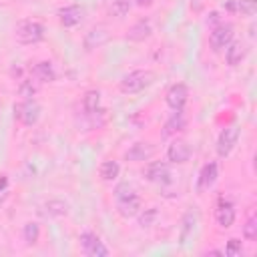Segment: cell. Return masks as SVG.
<instances>
[{"label":"cell","instance_id":"1","mask_svg":"<svg viewBox=\"0 0 257 257\" xmlns=\"http://www.w3.org/2000/svg\"><path fill=\"white\" fill-rule=\"evenodd\" d=\"M114 201H116V213L124 219L137 217L143 209V199L135 193V189L128 183H120L114 191Z\"/></svg>","mask_w":257,"mask_h":257},{"label":"cell","instance_id":"2","mask_svg":"<svg viewBox=\"0 0 257 257\" xmlns=\"http://www.w3.org/2000/svg\"><path fill=\"white\" fill-rule=\"evenodd\" d=\"M153 82H155V72L153 70H133L126 76H122L118 86L124 94H137V92L145 90L147 86H151Z\"/></svg>","mask_w":257,"mask_h":257},{"label":"cell","instance_id":"3","mask_svg":"<svg viewBox=\"0 0 257 257\" xmlns=\"http://www.w3.org/2000/svg\"><path fill=\"white\" fill-rule=\"evenodd\" d=\"M14 38L20 44H36L44 38V24L36 20H20L14 28Z\"/></svg>","mask_w":257,"mask_h":257},{"label":"cell","instance_id":"4","mask_svg":"<svg viewBox=\"0 0 257 257\" xmlns=\"http://www.w3.org/2000/svg\"><path fill=\"white\" fill-rule=\"evenodd\" d=\"M40 112H42V106H40L34 98H24L22 102L14 104V116H16V120H20L24 126L36 124L38 118H40Z\"/></svg>","mask_w":257,"mask_h":257},{"label":"cell","instance_id":"5","mask_svg":"<svg viewBox=\"0 0 257 257\" xmlns=\"http://www.w3.org/2000/svg\"><path fill=\"white\" fill-rule=\"evenodd\" d=\"M78 241H80L82 253L88 255V257H106V255H108V247H106V245L100 241V237H98L96 233H92V231L80 233Z\"/></svg>","mask_w":257,"mask_h":257},{"label":"cell","instance_id":"6","mask_svg":"<svg viewBox=\"0 0 257 257\" xmlns=\"http://www.w3.org/2000/svg\"><path fill=\"white\" fill-rule=\"evenodd\" d=\"M233 26L231 24H225V22H219V24H215L213 28H211V34H209V46L215 50V52H219V50H223L231 40H233Z\"/></svg>","mask_w":257,"mask_h":257},{"label":"cell","instance_id":"7","mask_svg":"<svg viewBox=\"0 0 257 257\" xmlns=\"http://www.w3.org/2000/svg\"><path fill=\"white\" fill-rule=\"evenodd\" d=\"M237 139H239V128L237 126H225L219 133V137H217V147H215L217 149V155L221 159L229 157L233 153L235 145H237Z\"/></svg>","mask_w":257,"mask_h":257},{"label":"cell","instance_id":"8","mask_svg":"<svg viewBox=\"0 0 257 257\" xmlns=\"http://www.w3.org/2000/svg\"><path fill=\"white\" fill-rule=\"evenodd\" d=\"M143 175H145L147 181L157 183V185H167V183H171V169H169V165L163 163V161H153V163H149V165L145 167Z\"/></svg>","mask_w":257,"mask_h":257},{"label":"cell","instance_id":"9","mask_svg":"<svg viewBox=\"0 0 257 257\" xmlns=\"http://www.w3.org/2000/svg\"><path fill=\"white\" fill-rule=\"evenodd\" d=\"M165 100H167V104L173 110H183L185 104H187V100H189V88H187V84H183V82L171 84L169 90H167V94H165Z\"/></svg>","mask_w":257,"mask_h":257},{"label":"cell","instance_id":"10","mask_svg":"<svg viewBox=\"0 0 257 257\" xmlns=\"http://www.w3.org/2000/svg\"><path fill=\"white\" fill-rule=\"evenodd\" d=\"M155 153H157V147H155L153 143L139 141V143H135V145L124 153V159L131 161V163H143V161H149Z\"/></svg>","mask_w":257,"mask_h":257},{"label":"cell","instance_id":"11","mask_svg":"<svg viewBox=\"0 0 257 257\" xmlns=\"http://www.w3.org/2000/svg\"><path fill=\"white\" fill-rule=\"evenodd\" d=\"M167 159L175 165H183L191 159V147L183 139H175L167 149Z\"/></svg>","mask_w":257,"mask_h":257},{"label":"cell","instance_id":"12","mask_svg":"<svg viewBox=\"0 0 257 257\" xmlns=\"http://www.w3.org/2000/svg\"><path fill=\"white\" fill-rule=\"evenodd\" d=\"M82 16H84V10L76 4H70V6H64L58 10V20L64 28H74L76 24L82 22Z\"/></svg>","mask_w":257,"mask_h":257},{"label":"cell","instance_id":"13","mask_svg":"<svg viewBox=\"0 0 257 257\" xmlns=\"http://www.w3.org/2000/svg\"><path fill=\"white\" fill-rule=\"evenodd\" d=\"M217 177H219V167H217V163H207V165H203V169L199 171V177H197V191L201 193V191L213 187L215 181H217Z\"/></svg>","mask_w":257,"mask_h":257},{"label":"cell","instance_id":"14","mask_svg":"<svg viewBox=\"0 0 257 257\" xmlns=\"http://www.w3.org/2000/svg\"><path fill=\"white\" fill-rule=\"evenodd\" d=\"M215 221H217L219 227L229 229L235 223V207H233V203L219 201L217 203V209H215Z\"/></svg>","mask_w":257,"mask_h":257},{"label":"cell","instance_id":"15","mask_svg":"<svg viewBox=\"0 0 257 257\" xmlns=\"http://www.w3.org/2000/svg\"><path fill=\"white\" fill-rule=\"evenodd\" d=\"M223 8L233 14L241 16H253L257 12V0H225Z\"/></svg>","mask_w":257,"mask_h":257},{"label":"cell","instance_id":"16","mask_svg":"<svg viewBox=\"0 0 257 257\" xmlns=\"http://www.w3.org/2000/svg\"><path fill=\"white\" fill-rule=\"evenodd\" d=\"M245 54H247V48H245V44L241 40H231L225 46V60H227L229 66L241 64V60L245 58Z\"/></svg>","mask_w":257,"mask_h":257},{"label":"cell","instance_id":"17","mask_svg":"<svg viewBox=\"0 0 257 257\" xmlns=\"http://www.w3.org/2000/svg\"><path fill=\"white\" fill-rule=\"evenodd\" d=\"M151 34H153V26H151V22L145 20V18H141V20H137V22L128 28L126 38L133 40V42H143V40H147Z\"/></svg>","mask_w":257,"mask_h":257},{"label":"cell","instance_id":"18","mask_svg":"<svg viewBox=\"0 0 257 257\" xmlns=\"http://www.w3.org/2000/svg\"><path fill=\"white\" fill-rule=\"evenodd\" d=\"M30 72H32V78L38 80V82H52V80L56 78V70H54L52 62H48V60L36 62V64L30 68Z\"/></svg>","mask_w":257,"mask_h":257},{"label":"cell","instance_id":"19","mask_svg":"<svg viewBox=\"0 0 257 257\" xmlns=\"http://www.w3.org/2000/svg\"><path fill=\"white\" fill-rule=\"evenodd\" d=\"M197 221H199V217H197L195 211H187L185 213V217L181 221V235H179L181 245H187V241L193 237V233L197 229Z\"/></svg>","mask_w":257,"mask_h":257},{"label":"cell","instance_id":"20","mask_svg":"<svg viewBox=\"0 0 257 257\" xmlns=\"http://www.w3.org/2000/svg\"><path fill=\"white\" fill-rule=\"evenodd\" d=\"M108 40V32L104 28H92L84 34V48L86 50H92V48H98L102 46L104 42Z\"/></svg>","mask_w":257,"mask_h":257},{"label":"cell","instance_id":"21","mask_svg":"<svg viewBox=\"0 0 257 257\" xmlns=\"http://www.w3.org/2000/svg\"><path fill=\"white\" fill-rule=\"evenodd\" d=\"M185 126H187V118H185L183 110H175V112L169 116V120L165 122V135H167V137H169V135H177V133H181Z\"/></svg>","mask_w":257,"mask_h":257},{"label":"cell","instance_id":"22","mask_svg":"<svg viewBox=\"0 0 257 257\" xmlns=\"http://www.w3.org/2000/svg\"><path fill=\"white\" fill-rule=\"evenodd\" d=\"M98 175H100V179H102V181L112 183V181H116V179H118V175H120V165H118L116 161L108 159V161L100 163V167H98Z\"/></svg>","mask_w":257,"mask_h":257},{"label":"cell","instance_id":"23","mask_svg":"<svg viewBox=\"0 0 257 257\" xmlns=\"http://www.w3.org/2000/svg\"><path fill=\"white\" fill-rule=\"evenodd\" d=\"M82 108H84L86 114L98 112V108H100V90H96V88L86 90L84 96H82Z\"/></svg>","mask_w":257,"mask_h":257},{"label":"cell","instance_id":"24","mask_svg":"<svg viewBox=\"0 0 257 257\" xmlns=\"http://www.w3.org/2000/svg\"><path fill=\"white\" fill-rule=\"evenodd\" d=\"M44 207H46V213H48L50 217H64V215L68 213V205H66L64 201H60V199H52V201H48Z\"/></svg>","mask_w":257,"mask_h":257},{"label":"cell","instance_id":"25","mask_svg":"<svg viewBox=\"0 0 257 257\" xmlns=\"http://www.w3.org/2000/svg\"><path fill=\"white\" fill-rule=\"evenodd\" d=\"M22 237H24V241H26L28 245H34V243L38 241V237H40V227H38V223H34V221L26 223L24 229H22Z\"/></svg>","mask_w":257,"mask_h":257},{"label":"cell","instance_id":"26","mask_svg":"<svg viewBox=\"0 0 257 257\" xmlns=\"http://www.w3.org/2000/svg\"><path fill=\"white\" fill-rule=\"evenodd\" d=\"M128 10H131V0H112V4L108 6L110 16H114V18H122V16H126Z\"/></svg>","mask_w":257,"mask_h":257},{"label":"cell","instance_id":"27","mask_svg":"<svg viewBox=\"0 0 257 257\" xmlns=\"http://www.w3.org/2000/svg\"><path fill=\"white\" fill-rule=\"evenodd\" d=\"M243 237L247 241H255L257 239V217H255V213H251L249 219L245 221V225H243Z\"/></svg>","mask_w":257,"mask_h":257},{"label":"cell","instance_id":"28","mask_svg":"<svg viewBox=\"0 0 257 257\" xmlns=\"http://www.w3.org/2000/svg\"><path fill=\"white\" fill-rule=\"evenodd\" d=\"M38 80H22V84H20V88H18V92H20V96H24V98H30V96H34L36 94V90H38V84H36Z\"/></svg>","mask_w":257,"mask_h":257},{"label":"cell","instance_id":"29","mask_svg":"<svg viewBox=\"0 0 257 257\" xmlns=\"http://www.w3.org/2000/svg\"><path fill=\"white\" fill-rule=\"evenodd\" d=\"M159 217V211L155 209V207H151V209H147L141 217H139V225L145 229V227H151L153 223H155V219Z\"/></svg>","mask_w":257,"mask_h":257},{"label":"cell","instance_id":"30","mask_svg":"<svg viewBox=\"0 0 257 257\" xmlns=\"http://www.w3.org/2000/svg\"><path fill=\"white\" fill-rule=\"evenodd\" d=\"M223 253L229 255V257L241 255V253H243V245H241V241H239V239H229V241H227V247H225Z\"/></svg>","mask_w":257,"mask_h":257},{"label":"cell","instance_id":"31","mask_svg":"<svg viewBox=\"0 0 257 257\" xmlns=\"http://www.w3.org/2000/svg\"><path fill=\"white\" fill-rule=\"evenodd\" d=\"M133 2H135L137 6H151L155 0H133Z\"/></svg>","mask_w":257,"mask_h":257},{"label":"cell","instance_id":"32","mask_svg":"<svg viewBox=\"0 0 257 257\" xmlns=\"http://www.w3.org/2000/svg\"><path fill=\"white\" fill-rule=\"evenodd\" d=\"M6 185H8V179H6L4 175H0V193L6 189Z\"/></svg>","mask_w":257,"mask_h":257}]
</instances>
